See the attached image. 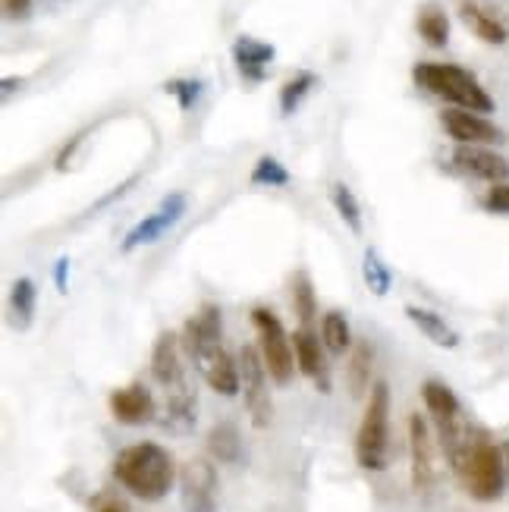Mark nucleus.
Wrapping results in <instances>:
<instances>
[{
	"instance_id": "f257e3e1",
	"label": "nucleus",
	"mask_w": 509,
	"mask_h": 512,
	"mask_svg": "<svg viewBox=\"0 0 509 512\" xmlns=\"http://www.w3.org/2000/svg\"><path fill=\"white\" fill-rule=\"evenodd\" d=\"M183 352L195 371L205 377V384L220 396L239 393V362L224 346V330H220V308L205 302L195 315L186 321L183 333Z\"/></svg>"
},
{
	"instance_id": "f03ea898",
	"label": "nucleus",
	"mask_w": 509,
	"mask_h": 512,
	"mask_svg": "<svg viewBox=\"0 0 509 512\" xmlns=\"http://www.w3.org/2000/svg\"><path fill=\"white\" fill-rule=\"evenodd\" d=\"M114 478L132 497L154 503L170 494V487L176 481V469H173L170 453L161 447V443L142 440V443H132V447L117 453Z\"/></svg>"
},
{
	"instance_id": "7ed1b4c3",
	"label": "nucleus",
	"mask_w": 509,
	"mask_h": 512,
	"mask_svg": "<svg viewBox=\"0 0 509 512\" xmlns=\"http://www.w3.org/2000/svg\"><path fill=\"white\" fill-rule=\"evenodd\" d=\"M447 462L456 472L459 484L469 491V497H475L481 503H491V500L503 497L509 465L503 459V450L484 431H472V437L462 443Z\"/></svg>"
},
{
	"instance_id": "20e7f679",
	"label": "nucleus",
	"mask_w": 509,
	"mask_h": 512,
	"mask_svg": "<svg viewBox=\"0 0 509 512\" xmlns=\"http://www.w3.org/2000/svg\"><path fill=\"white\" fill-rule=\"evenodd\" d=\"M412 79L425 92L444 98L453 107L475 110V114H491L494 110V98L484 92V85L456 63H418L412 70Z\"/></svg>"
},
{
	"instance_id": "39448f33",
	"label": "nucleus",
	"mask_w": 509,
	"mask_h": 512,
	"mask_svg": "<svg viewBox=\"0 0 509 512\" xmlns=\"http://www.w3.org/2000/svg\"><path fill=\"white\" fill-rule=\"evenodd\" d=\"M387 453H390V387L387 381H374L356 434V459L365 472H384Z\"/></svg>"
},
{
	"instance_id": "423d86ee",
	"label": "nucleus",
	"mask_w": 509,
	"mask_h": 512,
	"mask_svg": "<svg viewBox=\"0 0 509 512\" xmlns=\"http://www.w3.org/2000/svg\"><path fill=\"white\" fill-rule=\"evenodd\" d=\"M252 327L258 333V352H261V362L268 368L271 381L286 387L293 381V365H296V352H293V340L286 337V330L280 324V318L274 315L271 308L255 305L252 308Z\"/></svg>"
},
{
	"instance_id": "0eeeda50",
	"label": "nucleus",
	"mask_w": 509,
	"mask_h": 512,
	"mask_svg": "<svg viewBox=\"0 0 509 512\" xmlns=\"http://www.w3.org/2000/svg\"><path fill=\"white\" fill-rule=\"evenodd\" d=\"M239 390H242V403H246V412L252 418L255 428H268L271 425V390H268V368L261 362V352L258 346H242L239 355Z\"/></svg>"
},
{
	"instance_id": "6e6552de",
	"label": "nucleus",
	"mask_w": 509,
	"mask_h": 512,
	"mask_svg": "<svg viewBox=\"0 0 509 512\" xmlns=\"http://www.w3.org/2000/svg\"><path fill=\"white\" fill-rule=\"evenodd\" d=\"M409 456H412V487L418 497H428L437 487V443L425 415H409Z\"/></svg>"
},
{
	"instance_id": "1a4fd4ad",
	"label": "nucleus",
	"mask_w": 509,
	"mask_h": 512,
	"mask_svg": "<svg viewBox=\"0 0 509 512\" xmlns=\"http://www.w3.org/2000/svg\"><path fill=\"white\" fill-rule=\"evenodd\" d=\"M180 491L186 512H214L217 506V469L211 459L195 456L180 469Z\"/></svg>"
},
{
	"instance_id": "9d476101",
	"label": "nucleus",
	"mask_w": 509,
	"mask_h": 512,
	"mask_svg": "<svg viewBox=\"0 0 509 512\" xmlns=\"http://www.w3.org/2000/svg\"><path fill=\"white\" fill-rule=\"evenodd\" d=\"M183 214H186V195H183V192L167 195L158 211L148 214V217H142L139 224L126 233V239H123V252H136L139 246H151V242H158L170 227L180 224V217H183Z\"/></svg>"
},
{
	"instance_id": "9b49d317",
	"label": "nucleus",
	"mask_w": 509,
	"mask_h": 512,
	"mask_svg": "<svg viewBox=\"0 0 509 512\" xmlns=\"http://www.w3.org/2000/svg\"><path fill=\"white\" fill-rule=\"evenodd\" d=\"M440 123H444L447 136L459 145H494L503 142L500 126H494L484 114H475V110H462V107H450L440 114Z\"/></svg>"
},
{
	"instance_id": "f8f14e48",
	"label": "nucleus",
	"mask_w": 509,
	"mask_h": 512,
	"mask_svg": "<svg viewBox=\"0 0 509 512\" xmlns=\"http://www.w3.org/2000/svg\"><path fill=\"white\" fill-rule=\"evenodd\" d=\"M151 374L167 393L189 387L186 381V368H183V340L176 337L173 330H164L151 349Z\"/></svg>"
},
{
	"instance_id": "ddd939ff",
	"label": "nucleus",
	"mask_w": 509,
	"mask_h": 512,
	"mask_svg": "<svg viewBox=\"0 0 509 512\" xmlns=\"http://www.w3.org/2000/svg\"><path fill=\"white\" fill-rule=\"evenodd\" d=\"M453 164L462 170L475 176V180H484V183H506L509 180V161L503 158V154L484 148V145H459L453 151Z\"/></svg>"
},
{
	"instance_id": "4468645a",
	"label": "nucleus",
	"mask_w": 509,
	"mask_h": 512,
	"mask_svg": "<svg viewBox=\"0 0 509 512\" xmlns=\"http://www.w3.org/2000/svg\"><path fill=\"white\" fill-rule=\"evenodd\" d=\"M110 412L120 421V425H148V421L158 415V403H154V396L148 393V387L142 384H126L120 390L110 393Z\"/></svg>"
},
{
	"instance_id": "2eb2a0df",
	"label": "nucleus",
	"mask_w": 509,
	"mask_h": 512,
	"mask_svg": "<svg viewBox=\"0 0 509 512\" xmlns=\"http://www.w3.org/2000/svg\"><path fill=\"white\" fill-rule=\"evenodd\" d=\"M293 352H296V368L312 377V381L321 387V393L330 390V371L324 362V343H318V333L312 327H299L293 333Z\"/></svg>"
},
{
	"instance_id": "dca6fc26",
	"label": "nucleus",
	"mask_w": 509,
	"mask_h": 512,
	"mask_svg": "<svg viewBox=\"0 0 509 512\" xmlns=\"http://www.w3.org/2000/svg\"><path fill=\"white\" fill-rule=\"evenodd\" d=\"M274 54L277 51L271 48L268 41H258L252 35H239L236 44H233V60L239 66V73L246 76V79H252V82L264 79V70L271 66Z\"/></svg>"
},
{
	"instance_id": "f3484780",
	"label": "nucleus",
	"mask_w": 509,
	"mask_h": 512,
	"mask_svg": "<svg viewBox=\"0 0 509 512\" xmlns=\"http://www.w3.org/2000/svg\"><path fill=\"white\" fill-rule=\"evenodd\" d=\"M406 318L425 333V337L440 346V349H456L459 346V333L447 324L444 315H437L431 308H422V305H406Z\"/></svg>"
},
{
	"instance_id": "a211bd4d",
	"label": "nucleus",
	"mask_w": 509,
	"mask_h": 512,
	"mask_svg": "<svg viewBox=\"0 0 509 512\" xmlns=\"http://www.w3.org/2000/svg\"><path fill=\"white\" fill-rule=\"evenodd\" d=\"M459 16L472 29V35H478L484 44H506L509 41V29L503 26V22L494 13L481 10L478 4H462Z\"/></svg>"
},
{
	"instance_id": "6ab92c4d",
	"label": "nucleus",
	"mask_w": 509,
	"mask_h": 512,
	"mask_svg": "<svg viewBox=\"0 0 509 512\" xmlns=\"http://www.w3.org/2000/svg\"><path fill=\"white\" fill-rule=\"evenodd\" d=\"M371 365H374V349L368 340H359L349 352V368H346V384L352 396H362L371 381Z\"/></svg>"
},
{
	"instance_id": "aec40b11",
	"label": "nucleus",
	"mask_w": 509,
	"mask_h": 512,
	"mask_svg": "<svg viewBox=\"0 0 509 512\" xmlns=\"http://www.w3.org/2000/svg\"><path fill=\"white\" fill-rule=\"evenodd\" d=\"M321 343L330 355H343L352 349V330H349V321L343 311L337 308H330L324 311V318H321Z\"/></svg>"
},
{
	"instance_id": "412c9836",
	"label": "nucleus",
	"mask_w": 509,
	"mask_h": 512,
	"mask_svg": "<svg viewBox=\"0 0 509 512\" xmlns=\"http://www.w3.org/2000/svg\"><path fill=\"white\" fill-rule=\"evenodd\" d=\"M208 453L217 459V462H227L233 465L242 453V440H239V431L233 421H220V425L211 428L208 434Z\"/></svg>"
},
{
	"instance_id": "4be33fe9",
	"label": "nucleus",
	"mask_w": 509,
	"mask_h": 512,
	"mask_svg": "<svg viewBox=\"0 0 509 512\" xmlns=\"http://www.w3.org/2000/svg\"><path fill=\"white\" fill-rule=\"evenodd\" d=\"M418 35H422L431 48H444L450 41V19L437 4H428L418 10Z\"/></svg>"
},
{
	"instance_id": "5701e85b",
	"label": "nucleus",
	"mask_w": 509,
	"mask_h": 512,
	"mask_svg": "<svg viewBox=\"0 0 509 512\" xmlns=\"http://www.w3.org/2000/svg\"><path fill=\"white\" fill-rule=\"evenodd\" d=\"M362 277H365L368 293H374L378 299H384L390 293V286H393V271L374 249H368L365 258H362Z\"/></svg>"
},
{
	"instance_id": "b1692460",
	"label": "nucleus",
	"mask_w": 509,
	"mask_h": 512,
	"mask_svg": "<svg viewBox=\"0 0 509 512\" xmlns=\"http://www.w3.org/2000/svg\"><path fill=\"white\" fill-rule=\"evenodd\" d=\"M330 202H334L343 224L359 236L362 233V205H359L356 192H352L346 183H334V186H330Z\"/></svg>"
},
{
	"instance_id": "393cba45",
	"label": "nucleus",
	"mask_w": 509,
	"mask_h": 512,
	"mask_svg": "<svg viewBox=\"0 0 509 512\" xmlns=\"http://www.w3.org/2000/svg\"><path fill=\"white\" fill-rule=\"evenodd\" d=\"M293 311L302 327H308L318 315V299H315V286H312V277L305 271H296L293 277Z\"/></svg>"
},
{
	"instance_id": "a878e982",
	"label": "nucleus",
	"mask_w": 509,
	"mask_h": 512,
	"mask_svg": "<svg viewBox=\"0 0 509 512\" xmlns=\"http://www.w3.org/2000/svg\"><path fill=\"white\" fill-rule=\"evenodd\" d=\"M35 302H38L35 280L19 277L10 289V308H13V318H19L22 327H29V321L35 318Z\"/></svg>"
},
{
	"instance_id": "bb28decb",
	"label": "nucleus",
	"mask_w": 509,
	"mask_h": 512,
	"mask_svg": "<svg viewBox=\"0 0 509 512\" xmlns=\"http://www.w3.org/2000/svg\"><path fill=\"white\" fill-rule=\"evenodd\" d=\"M315 85H318V76L315 73H296L290 82H283V88H280V110H283V114L290 117Z\"/></svg>"
},
{
	"instance_id": "cd10ccee",
	"label": "nucleus",
	"mask_w": 509,
	"mask_h": 512,
	"mask_svg": "<svg viewBox=\"0 0 509 512\" xmlns=\"http://www.w3.org/2000/svg\"><path fill=\"white\" fill-rule=\"evenodd\" d=\"M252 183L255 186H286L290 183V170H286L277 158H258L252 167Z\"/></svg>"
},
{
	"instance_id": "c85d7f7f",
	"label": "nucleus",
	"mask_w": 509,
	"mask_h": 512,
	"mask_svg": "<svg viewBox=\"0 0 509 512\" xmlns=\"http://www.w3.org/2000/svg\"><path fill=\"white\" fill-rule=\"evenodd\" d=\"M484 208L494 214H509V183L491 186V192L484 195Z\"/></svg>"
},
{
	"instance_id": "c756f323",
	"label": "nucleus",
	"mask_w": 509,
	"mask_h": 512,
	"mask_svg": "<svg viewBox=\"0 0 509 512\" xmlns=\"http://www.w3.org/2000/svg\"><path fill=\"white\" fill-rule=\"evenodd\" d=\"M198 88H202V82H170L167 92L180 98V107L183 110H189L195 104V98H198Z\"/></svg>"
},
{
	"instance_id": "7c9ffc66",
	"label": "nucleus",
	"mask_w": 509,
	"mask_h": 512,
	"mask_svg": "<svg viewBox=\"0 0 509 512\" xmlns=\"http://www.w3.org/2000/svg\"><path fill=\"white\" fill-rule=\"evenodd\" d=\"M92 512H129V506H126V500H120L117 494H98L95 500H92Z\"/></svg>"
},
{
	"instance_id": "2f4dec72",
	"label": "nucleus",
	"mask_w": 509,
	"mask_h": 512,
	"mask_svg": "<svg viewBox=\"0 0 509 512\" xmlns=\"http://www.w3.org/2000/svg\"><path fill=\"white\" fill-rule=\"evenodd\" d=\"M7 19H26L32 13V0H0Z\"/></svg>"
},
{
	"instance_id": "473e14b6",
	"label": "nucleus",
	"mask_w": 509,
	"mask_h": 512,
	"mask_svg": "<svg viewBox=\"0 0 509 512\" xmlns=\"http://www.w3.org/2000/svg\"><path fill=\"white\" fill-rule=\"evenodd\" d=\"M66 267H70L66 261H60V264H57V286H60V289L66 286Z\"/></svg>"
},
{
	"instance_id": "72a5a7b5",
	"label": "nucleus",
	"mask_w": 509,
	"mask_h": 512,
	"mask_svg": "<svg viewBox=\"0 0 509 512\" xmlns=\"http://www.w3.org/2000/svg\"><path fill=\"white\" fill-rule=\"evenodd\" d=\"M500 450H503V459H506V465H509V440H506V443H500Z\"/></svg>"
}]
</instances>
